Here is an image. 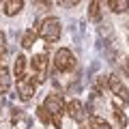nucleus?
I'll list each match as a JSON object with an SVG mask.
<instances>
[{"label": "nucleus", "mask_w": 129, "mask_h": 129, "mask_svg": "<svg viewBox=\"0 0 129 129\" xmlns=\"http://www.w3.org/2000/svg\"><path fill=\"white\" fill-rule=\"evenodd\" d=\"M45 110L52 114V125H56V127L60 129V118H62V112H64V101L62 97L58 95V92H50V95L45 97Z\"/></svg>", "instance_id": "1"}, {"label": "nucleus", "mask_w": 129, "mask_h": 129, "mask_svg": "<svg viewBox=\"0 0 129 129\" xmlns=\"http://www.w3.org/2000/svg\"><path fill=\"white\" fill-rule=\"evenodd\" d=\"M54 67H56V71H62V73L73 71V67H75L73 52H71L69 47H60V50L56 52V56H54Z\"/></svg>", "instance_id": "2"}, {"label": "nucleus", "mask_w": 129, "mask_h": 129, "mask_svg": "<svg viewBox=\"0 0 129 129\" xmlns=\"http://www.w3.org/2000/svg\"><path fill=\"white\" fill-rule=\"evenodd\" d=\"M60 22L56 17H47V19H43V24H41V30H39V35L43 37V41H47V43H54V41H58L60 39Z\"/></svg>", "instance_id": "3"}, {"label": "nucleus", "mask_w": 129, "mask_h": 129, "mask_svg": "<svg viewBox=\"0 0 129 129\" xmlns=\"http://www.w3.org/2000/svg\"><path fill=\"white\" fill-rule=\"evenodd\" d=\"M108 86H110V90L118 97V101H123L125 106H127L129 103V90H127V86H125V82H120L118 75H110V78H108Z\"/></svg>", "instance_id": "4"}, {"label": "nucleus", "mask_w": 129, "mask_h": 129, "mask_svg": "<svg viewBox=\"0 0 129 129\" xmlns=\"http://www.w3.org/2000/svg\"><path fill=\"white\" fill-rule=\"evenodd\" d=\"M37 88V78H22L17 80V92L22 97V101H30Z\"/></svg>", "instance_id": "5"}, {"label": "nucleus", "mask_w": 129, "mask_h": 129, "mask_svg": "<svg viewBox=\"0 0 129 129\" xmlns=\"http://www.w3.org/2000/svg\"><path fill=\"white\" fill-rule=\"evenodd\" d=\"M32 69H35V78H37V84L45 82V75H47V54H37L32 58Z\"/></svg>", "instance_id": "6"}, {"label": "nucleus", "mask_w": 129, "mask_h": 129, "mask_svg": "<svg viewBox=\"0 0 129 129\" xmlns=\"http://www.w3.org/2000/svg\"><path fill=\"white\" fill-rule=\"evenodd\" d=\"M64 110H67V114H69L71 120H75V123H82L84 120V110H82V103H80L78 99H71V101L64 106Z\"/></svg>", "instance_id": "7"}, {"label": "nucleus", "mask_w": 129, "mask_h": 129, "mask_svg": "<svg viewBox=\"0 0 129 129\" xmlns=\"http://www.w3.org/2000/svg\"><path fill=\"white\" fill-rule=\"evenodd\" d=\"M24 9V0H5V15L13 17Z\"/></svg>", "instance_id": "8"}, {"label": "nucleus", "mask_w": 129, "mask_h": 129, "mask_svg": "<svg viewBox=\"0 0 129 129\" xmlns=\"http://www.w3.org/2000/svg\"><path fill=\"white\" fill-rule=\"evenodd\" d=\"M26 67H28L26 56L19 54L17 58H15V64H13V73H15V78H17V80H22V78H24V73H26Z\"/></svg>", "instance_id": "9"}, {"label": "nucleus", "mask_w": 129, "mask_h": 129, "mask_svg": "<svg viewBox=\"0 0 129 129\" xmlns=\"http://www.w3.org/2000/svg\"><path fill=\"white\" fill-rule=\"evenodd\" d=\"M108 7L112 13H125L129 9V0H108Z\"/></svg>", "instance_id": "10"}, {"label": "nucleus", "mask_w": 129, "mask_h": 129, "mask_svg": "<svg viewBox=\"0 0 129 129\" xmlns=\"http://www.w3.org/2000/svg\"><path fill=\"white\" fill-rule=\"evenodd\" d=\"M88 17L92 22L101 17V0H90V5H88Z\"/></svg>", "instance_id": "11"}, {"label": "nucleus", "mask_w": 129, "mask_h": 129, "mask_svg": "<svg viewBox=\"0 0 129 129\" xmlns=\"http://www.w3.org/2000/svg\"><path fill=\"white\" fill-rule=\"evenodd\" d=\"M11 88V80H9V71L7 67H0V95H5Z\"/></svg>", "instance_id": "12"}, {"label": "nucleus", "mask_w": 129, "mask_h": 129, "mask_svg": "<svg viewBox=\"0 0 129 129\" xmlns=\"http://www.w3.org/2000/svg\"><path fill=\"white\" fill-rule=\"evenodd\" d=\"M37 37H39L37 30H26V32H24V37H22V47H26V50L32 47V43L37 41Z\"/></svg>", "instance_id": "13"}, {"label": "nucleus", "mask_w": 129, "mask_h": 129, "mask_svg": "<svg viewBox=\"0 0 129 129\" xmlns=\"http://www.w3.org/2000/svg\"><path fill=\"white\" fill-rule=\"evenodd\" d=\"M90 129H112L108 125V120H103L101 116H90Z\"/></svg>", "instance_id": "14"}, {"label": "nucleus", "mask_w": 129, "mask_h": 129, "mask_svg": "<svg viewBox=\"0 0 129 129\" xmlns=\"http://www.w3.org/2000/svg\"><path fill=\"white\" fill-rule=\"evenodd\" d=\"M37 116H39V120H41V123H45V125H50V123H52V114L45 110V106L37 108Z\"/></svg>", "instance_id": "15"}, {"label": "nucleus", "mask_w": 129, "mask_h": 129, "mask_svg": "<svg viewBox=\"0 0 129 129\" xmlns=\"http://www.w3.org/2000/svg\"><path fill=\"white\" fill-rule=\"evenodd\" d=\"M114 116H116V120H118V125H120V129H125V125H127V118H125V114H123V110H118V108H114Z\"/></svg>", "instance_id": "16"}, {"label": "nucleus", "mask_w": 129, "mask_h": 129, "mask_svg": "<svg viewBox=\"0 0 129 129\" xmlns=\"http://www.w3.org/2000/svg\"><path fill=\"white\" fill-rule=\"evenodd\" d=\"M35 7H37V9H41V11H50L52 2H50V0H35Z\"/></svg>", "instance_id": "17"}, {"label": "nucleus", "mask_w": 129, "mask_h": 129, "mask_svg": "<svg viewBox=\"0 0 129 129\" xmlns=\"http://www.w3.org/2000/svg\"><path fill=\"white\" fill-rule=\"evenodd\" d=\"M60 7H64V9H69V7H75V5H80V0H56Z\"/></svg>", "instance_id": "18"}, {"label": "nucleus", "mask_w": 129, "mask_h": 129, "mask_svg": "<svg viewBox=\"0 0 129 129\" xmlns=\"http://www.w3.org/2000/svg\"><path fill=\"white\" fill-rule=\"evenodd\" d=\"M5 45H7V37H5V32L0 30V50H5Z\"/></svg>", "instance_id": "19"}, {"label": "nucleus", "mask_w": 129, "mask_h": 129, "mask_svg": "<svg viewBox=\"0 0 129 129\" xmlns=\"http://www.w3.org/2000/svg\"><path fill=\"white\" fill-rule=\"evenodd\" d=\"M125 71H127V75H129V58L125 60Z\"/></svg>", "instance_id": "20"}, {"label": "nucleus", "mask_w": 129, "mask_h": 129, "mask_svg": "<svg viewBox=\"0 0 129 129\" xmlns=\"http://www.w3.org/2000/svg\"><path fill=\"white\" fill-rule=\"evenodd\" d=\"M0 5H2V0H0Z\"/></svg>", "instance_id": "21"}, {"label": "nucleus", "mask_w": 129, "mask_h": 129, "mask_svg": "<svg viewBox=\"0 0 129 129\" xmlns=\"http://www.w3.org/2000/svg\"><path fill=\"white\" fill-rule=\"evenodd\" d=\"M80 129H84V127H80Z\"/></svg>", "instance_id": "22"}]
</instances>
